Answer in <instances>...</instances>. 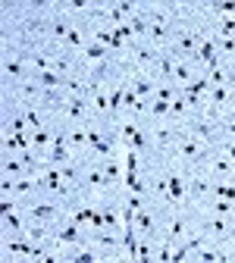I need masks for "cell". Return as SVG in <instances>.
<instances>
[{
  "mask_svg": "<svg viewBox=\"0 0 235 263\" xmlns=\"http://www.w3.org/2000/svg\"><path fill=\"white\" fill-rule=\"evenodd\" d=\"M7 251H10V254H25V257H35V260L47 257V248H44V244H31V241H19V238L7 241Z\"/></svg>",
  "mask_w": 235,
  "mask_h": 263,
  "instance_id": "obj_1",
  "label": "cell"
},
{
  "mask_svg": "<svg viewBox=\"0 0 235 263\" xmlns=\"http://www.w3.org/2000/svg\"><path fill=\"white\" fill-rule=\"evenodd\" d=\"M69 135H57L53 138V147H50V157H47V166H66L69 163Z\"/></svg>",
  "mask_w": 235,
  "mask_h": 263,
  "instance_id": "obj_2",
  "label": "cell"
},
{
  "mask_svg": "<svg viewBox=\"0 0 235 263\" xmlns=\"http://www.w3.org/2000/svg\"><path fill=\"white\" fill-rule=\"evenodd\" d=\"M194 60H197V63H204L207 69L220 66V60H216V38H204L201 47H197V53H194Z\"/></svg>",
  "mask_w": 235,
  "mask_h": 263,
  "instance_id": "obj_3",
  "label": "cell"
},
{
  "mask_svg": "<svg viewBox=\"0 0 235 263\" xmlns=\"http://www.w3.org/2000/svg\"><path fill=\"white\" fill-rule=\"evenodd\" d=\"M28 219H35V222H50V219H57L60 216V210L53 204H35V207H28V213H25Z\"/></svg>",
  "mask_w": 235,
  "mask_h": 263,
  "instance_id": "obj_4",
  "label": "cell"
},
{
  "mask_svg": "<svg viewBox=\"0 0 235 263\" xmlns=\"http://www.w3.org/2000/svg\"><path fill=\"white\" fill-rule=\"evenodd\" d=\"M100 173H104L107 185H113V182H119V179L125 176V169H122V163H113V160H104V163H100Z\"/></svg>",
  "mask_w": 235,
  "mask_h": 263,
  "instance_id": "obj_5",
  "label": "cell"
},
{
  "mask_svg": "<svg viewBox=\"0 0 235 263\" xmlns=\"http://www.w3.org/2000/svg\"><path fill=\"white\" fill-rule=\"evenodd\" d=\"M28 144H31V135H28V132H16V135H7V138H4V147H7V150H28Z\"/></svg>",
  "mask_w": 235,
  "mask_h": 263,
  "instance_id": "obj_6",
  "label": "cell"
},
{
  "mask_svg": "<svg viewBox=\"0 0 235 263\" xmlns=\"http://www.w3.org/2000/svg\"><path fill=\"white\" fill-rule=\"evenodd\" d=\"M166 182H170V201H182L185 198V182L182 179H179V173H176V169H170V176H166Z\"/></svg>",
  "mask_w": 235,
  "mask_h": 263,
  "instance_id": "obj_7",
  "label": "cell"
},
{
  "mask_svg": "<svg viewBox=\"0 0 235 263\" xmlns=\"http://www.w3.org/2000/svg\"><path fill=\"white\" fill-rule=\"evenodd\" d=\"M85 94H69V104H66V116L69 119H85Z\"/></svg>",
  "mask_w": 235,
  "mask_h": 263,
  "instance_id": "obj_8",
  "label": "cell"
},
{
  "mask_svg": "<svg viewBox=\"0 0 235 263\" xmlns=\"http://www.w3.org/2000/svg\"><path fill=\"white\" fill-rule=\"evenodd\" d=\"M41 104H44L47 110H57V107H63V91H60V88H44V94H41Z\"/></svg>",
  "mask_w": 235,
  "mask_h": 263,
  "instance_id": "obj_9",
  "label": "cell"
},
{
  "mask_svg": "<svg viewBox=\"0 0 235 263\" xmlns=\"http://www.w3.org/2000/svg\"><path fill=\"white\" fill-rule=\"evenodd\" d=\"M135 222H138V229H141V235H144V238H151V235H154V225H157V219H154L148 210H138Z\"/></svg>",
  "mask_w": 235,
  "mask_h": 263,
  "instance_id": "obj_10",
  "label": "cell"
},
{
  "mask_svg": "<svg viewBox=\"0 0 235 263\" xmlns=\"http://www.w3.org/2000/svg\"><path fill=\"white\" fill-rule=\"evenodd\" d=\"M213 173L220 176V179H232V173H235V163L229 160V157H220V160H213Z\"/></svg>",
  "mask_w": 235,
  "mask_h": 263,
  "instance_id": "obj_11",
  "label": "cell"
},
{
  "mask_svg": "<svg viewBox=\"0 0 235 263\" xmlns=\"http://www.w3.org/2000/svg\"><path fill=\"white\" fill-rule=\"evenodd\" d=\"M125 88H129V85H119V88L110 91V116H119L122 101H125Z\"/></svg>",
  "mask_w": 235,
  "mask_h": 263,
  "instance_id": "obj_12",
  "label": "cell"
},
{
  "mask_svg": "<svg viewBox=\"0 0 235 263\" xmlns=\"http://www.w3.org/2000/svg\"><path fill=\"white\" fill-rule=\"evenodd\" d=\"M85 56H88V60H94V63H104L107 60V47L97 44V41H91V44H85Z\"/></svg>",
  "mask_w": 235,
  "mask_h": 263,
  "instance_id": "obj_13",
  "label": "cell"
},
{
  "mask_svg": "<svg viewBox=\"0 0 235 263\" xmlns=\"http://www.w3.org/2000/svg\"><path fill=\"white\" fill-rule=\"evenodd\" d=\"M129 88H132V91L138 94L141 101H144V97H151V94H154V82H151V79H135V82H132Z\"/></svg>",
  "mask_w": 235,
  "mask_h": 263,
  "instance_id": "obj_14",
  "label": "cell"
},
{
  "mask_svg": "<svg viewBox=\"0 0 235 263\" xmlns=\"http://www.w3.org/2000/svg\"><path fill=\"white\" fill-rule=\"evenodd\" d=\"M213 198H216V201H232V204H235V185H232V182L216 185V188H213Z\"/></svg>",
  "mask_w": 235,
  "mask_h": 263,
  "instance_id": "obj_15",
  "label": "cell"
},
{
  "mask_svg": "<svg viewBox=\"0 0 235 263\" xmlns=\"http://www.w3.org/2000/svg\"><path fill=\"white\" fill-rule=\"evenodd\" d=\"M57 241H63V244H76V241H82L79 225H66V229H60V232H57Z\"/></svg>",
  "mask_w": 235,
  "mask_h": 263,
  "instance_id": "obj_16",
  "label": "cell"
},
{
  "mask_svg": "<svg viewBox=\"0 0 235 263\" xmlns=\"http://www.w3.org/2000/svg\"><path fill=\"white\" fill-rule=\"evenodd\" d=\"M157 75H160V79H176V63L166 60V56H163V60H157Z\"/></svg>",
  "mask_w": 235,
  "mask_h": 263,
  "instance_id": "obj_17",
  "label": "cell"
},
{
  "mask_svg": "<svg viewBox=\"0 0 235 263\" xmlns=\"http://www.w3.org/2000/svg\"><path fill=\"white\" fill-rule=\"evenodd\" d=\"M97 210H91V207H79L76 213H72V225H82V222H91Z\"/></svg>",
  "mask_w": 235,
  "mask_h": 263,
  "instance_id": "obj_18",
  "label": "cell"
},
{
  "mask_svg": "<svg viewBox=\"0 0 235 263\" xmlns=\"http://www.w3.org/2000/svg\"><path fill=\"white\" fill-rule=\"evenodd\" d=\"M176 82H179V85H182V88L194 82V79H191V69H188L185 63H176Z\"/></svg>",
  "mask_w": 235,
  "mask_h": 263,
  "instance_id": "obj_19",
  "label": "cell"
},
{
  "mask_svg": "<svg viewBox=\"0 0 235 263\" xmlns=\"http://www.w3.org/2000/svg\"><path fill=\"white\" fill-rule=\"evenodd\" d=\"M213 213L232 216V219H235V204H232V201H213Z\"/></svg>",
  "mask_w": 235,
  "mask_h": 263,
  "instance_id": "obj_20",
  "label": "cell"
},
{
  "mask_svg": "<svg viewBox=\"0 0 235 263\" xmlns=\"http://www.w3.org/2000/svg\"><path fill=\"white\" fill-rule=\"evenodd\" d=\"M182 232H185V219H179V216H176V219L170 222V235H166V241H173V244H176V238H182Z\"/></svg>",
  "mask_w": 235,
  "mask_h": 263,
  "instance_id": "obj_21",
  "label": "cell"
},
{
  "mask_svg": "<svg viewBox=\"0 0 235 263\" xmlns=\"http://www.w3.org/2000/svg\"><path fill=\"white\" fill-rule=\"evenodd\" d=\"M138 135H141V132H138V125H135V122H125V125H122V144H125V147H129Z\"/></svg>",
  "mask_w": 235,
  "mask_h": 263,
  "instance_id": "obj_22",
  "label": "cell"
},
{
  "mask_svg": "<svg viewBox=\"0 0 235 263\" xmlns=\"http://www.w3.org/2000/svg\"><path fill=\"white\" fill-rule=\"evenodd\" d=\"M69 263H100V260H97L94 251H76V254L69 257Z\"/></svg>",
  "mask_w": 235,
  "mask_h": 263,
  "instance_id": "obj_23",
  "label": "cell"
},
{
  "mask_svg": "<svg viewBox=\"0 0 235 263\" xmlns=\"http://www.w3.org/2000/svg\"><path fill=\"white\" fill-rule=\"evenodd\" d=\"M69 144H72V147H85V144H88V128L69 132Z\"/></svg>",
  "mask_w": 235,
  "mask_h": 263,
  "instance_id": "obj_24",
  "label": "cell"
},
{
  "mask_svg": "<svg viewBox=\"0 0 235 263\" xmlns=\"http://www.w3.org/2000/svg\"><path fill=\"white\" fill-rule=\"evenodd\" d=\"M25 125H28L25 113H22V116H13V119H10V125H7V135H16V132H25Z\"/></svg>",
  "mask_w": 235,
  "mask_h": 263,
  "instance_id": "obj_25",
  "label": "cell"
},
{
  "mask_svg": "<svg viewBox=\"0 0 235 263\" xmlns=\"http://www.w3.org/2000/svg\"><path fill=\"white\" fill-rule=\"evenodd\" d=\"M4 173H7V176H19V173H28V169H25L22 160H7V163H4Z\"/></svg>",
  "mask_w": 235,
  "mask_h": 263,
  "instance_id": "obj_26",
  "label": "cell"
},
{
  "mask_svg": "<svg viewBox=\"0 0 235 263\" xmlns=\"http://www.w3.org/2000/svg\"><path fill=\"white\" fill-rule=\"evenodd\" d=\"M31 144H35V147L50 144V128H38V132H31Z\"/></svg>",
  "mask_w": 235,
  "mask_h": 263,
  "instance_id": "obj_27",
  "label": "cell"
},
{
  "mask_svg": "<svg viewBox=\"0 0 235 263\" xmlns=\"http://www.w3.org/2000/svg\"><path fill=\"white\" fill-rule=\"evenodd\" d=\"M4 225H7L10 232H22V229H25V222L16 216V213H7V216H4Z\"/></svg>",
  "mask_w": 235,
  "mask_h": 263,
  "instance_id": "obj_28",
  "label": "cell"
},
{
  "mask_svg": "<svg viewBox=\"0 0 235 263\" xmlns=\"http://www.w3.org/2000/svg\"><path fill=\"white\" fill-rule=\"evenodd\" d=\"M235 35V16H223L220 22V38H232Z\"/></svg>",
  "mask_w": 235,
  "mask_h": 263,
  "instance_id": "obj_29",
  "label": "cell"
},
{
  "mask_svg": "<svg viewBox=\"0 0 235 263\" xmlns=\"http://www.w3.org/2000/svg\"><path fill=\"white\" fill-rule=\"evenodd\" d=\"M122 169H125V173H138V154H135V150H125Z\"/></svg>",
  "mask_w": 235,
  "mask_h": 263,
  "instance_id": "obj_30",
  "label": "cell"
},
{
  "mask_svg": "<svg viewBox=\"0 0 235 263\" xmlns=\"http://www.w3.org/2000/svg\"><path fill=\"white\" fill-rule=\"evenodd\" d=\"M185 107H188L185 104V94H179V97L170 104V113H173V116H185Z\"/></svg>",
  "mask_w": 235,
  "mask_h": 263,
  "instance_id": "obj_31",
  "label": "cell"
},
{
  "mask_svg": "<svg viewBox=\"0 0 235 263\" xmlns=\"http://www.w3.org/2000/svg\"><path fill=\"white\" fill-rule=\"evenodd\" d=\"M4 69H7V75H13V79H16V75H22V72H25L22 60H7V63H4Z\"/></svg>",
  "mask_w": 235,
  "mask_h": 263,
  "instance_id": "obj_32",
  "label": "cell"
},
{
  "mask_svg": "<svg viewBox=\"0 0 235 263\" xmlns=\"http://www.w3.org/2000/svg\"><path fill=\"white\" fill-rule=\"evenodd\" d=\"M216 47L232 56V53H235V38H220V35H216Z\"/></svg>",
  "mask_w": 235,
  "mask_h": 263,
  "instance_id": "obj_33",
  "label": "cell"
},
{
  "mask_svg": "<svg viewBox=\"0 0 235 263\" xmlns=\"http://www.w3.org/2000/svg\"><path fill=\"white\" fill-rule=\"evenodd\" d=\"M50 31H53V38H66V35H69V25L63 22V19H53V25H50Z\"/></svg>",
  "mask_w": 235,
  "mask_h": 263,
  "instance_id": "obj_34",
  "label": "cell"
},
{
  "mask_svg": "<svg viewBox=\"0 0 235 263\" xmlns=\"http://www.w3.org/2000/svg\"><path fill=\"white\" fill-rule=\"evenodd\" d=\"M100 213H104V225H110V229H116L119 219H122V216H116V210H110V207H107V210H100Z\"/></svg>",
  "mask_w": 235,
  "mask_h": 263,
  "instance_id": "obj_35",
  "label": "cell"
},
{
  "mask_svg": "<svg viewBox=\"0 0 235 263\" xmlns=\"http://www.w3.org/2000/svg\"><path fill=\"white\" fill-rule=\"evenodd\" d=\"M97 241L104 244V248H116V244H122V241H119L116 235H110V232H100V235H97Z\"/></svg>",
  "mask_w": 235,
  "mask_h": 263,
  "instance_id": "obj_36",
  "label": "cell"
},
{
  "mask_svg": "<svg viewBox=\"0 0 235 263\" xmlns=\"http://www.w3.org/2000/svg\"><path fill=\"white\" fill-rule=\"evenodd\" d=\"M166 113H170V104H166V101H154L151 116H166Z\"/></svg>",
  "mask_w": 235,
  "mask_h": 263,
  "instance_id": "obj_37",
  "label": "cell"
},
{
  "mask_svg": "<svg viewBox=\"0 0 235 263\" xmlns=\"http://www.w3.org/2000/svg\"><path fill=\"white\" fill-rule=\"evenodd\" d=\"M25 232H28V238H35V241H44V238H47V232L41 229V225H25Z\"/></svg>",
  "mask_w": 235,
  "mask_h": 263,
  "instance_id": "obj_38",
  "label": "cell"
},
{
  "mask_svg": "<svg viewBox=\"0 0 235 263\" xmlns=\"http://www.w3.org/2000/svg\"><path fill=\"white\" fill-rule=\"evenodd\" d=\"M66 44H69V47H82L85 41H82V35H79L76 28H69V35H66Z\"/></svg>",
  "mask_w": 235,
  "mask_h": 263,
  "instance_id": "obj_39",
  "label": "cell"
},
{
  "mask_svg": "<svg viewBox=\"0 0 235 263\" xmlns=\"http://www.w3.org/2000/svg\"><path fill=\"white\" fill-rule=\"evenodd\" d=\"M213 10H216V13H226V16H235V0H226V4H216Z\"/></svg>",
  "mask_w": 235,
  "mask_h": 263,
  "instance_id": "obj_40",
  "label": "cell"
},
{
  "mask_svg": "<svg viewBox=\"0 0 235 263\" xmlns=\"http://www.w3.org/2000/svg\"><path fill=\"white\" fill-rule=\"evenodd\" d=\"M25 119H28V125H31L35 132H38V128H44V125H41V116H38L35 110H28V113H25Z\"/></svg>",
  "mask_w": 235,
  "mask_h": 263,
  "instance_id": "obj_41",
  "label": "cell"
},
{
  "mask_svg": "<svg viewBox=\"0 0 235 263\" xmlns=\"http://www.w3.org/2000/svg\"><path fill=\"white\" fill-rule=\"evenodd\" d=\"M7 213H16V204H13V198H4V201H0V216H7Z\"/></svg>",
  "mask_w": 235,
  "mask_h": 263,
  "instance_id": "obj_42",
  "label": "cell"
},
{
  "mask_svg": "<svg viewBox=\"0 0 235 263\" xmlns=\"http://www.w3.org/2000/svg\"><path fill=\"white\" fill-rule=\"evenodd\" d=\"M185 257H188V248H185V244H179V248L173 251V260H170V263H182Z\"/></svg>",
  "mask_w": 235,
  "mask_h": 263,
  "instance_id": "obj_43",
  "label": "cell"
},
{
  "mask_svg": "<svg viewBox=\"0 0 235 263\" xmlns=\"http://www.w3.org/2000/svg\"><path fill=\"white\" fill-rule=\"evenodd\" d=\"M60 173H63V179H66V182H76V179H79L76 166H60Z\"/></svg>",
  "mask_w": 235,
  "mask_h": 263,
  "instance_id": "obj_44",
  "label": "cell"
},
{
  "mask_svg": "<svg viewBox=\"0 0 235 263\" xmlns=\"http://www.w3.org/2000/svg\"><path fill=\"white\" fill-rule=\"evenodd\" d=\"M223 157H229V160L235 163V141H229V138L223 141Z\"/></svg>",
  "mask_w": 235,
  "mask_h": 263,
  "instance_id": "obj_45",
  "label": "cell"
},
{
  "mask_svg": "<svg viewBox=\"0 0 235 263\" xmlns=\"http://www.w3.org/2000/svg\"><path fill=\"white\" fill-rule=\"evenodd\" d=\"M191 191H194V194H204V191H210V188H207V182L197 179V182H191Z\"/></svg>",
  "mask_w": 235,
  "mask_h": 263,
  "instance_id": "obj_46",
  "label": "cell"
},
{
  "mask_svg": "<svg viewBox=\"0 0 235 263\" xmlns=\"http://www.w3.org/2000/svg\"><path fill=\"white\" fill-rule=\"evenodd\" d=\"M125 204H129L132 210L138 213V210H141V194H129V201H125Z\"/></svg>",
  "mask_w": 235,
  "mask_h": 263,
  "instance_id": "obj_47",
  "label": "cell"
},
{
  "mask_svg": "<svg viewBox=\"0 0 235 263\" xmlns=\"http://www.w3.org/2000/svg\"><path fill=\"white\" fill-rule=\"evenodd\" d=\"M91 225H94V229H104V213H94V219H91Z\"/></svg>",
  "mask_w": 235,
  "mask_h": 263,
  "instance_id": "obj_48",
  "label": "cell"
},
{
  "mask_svg": "<svg viewBox=\"0 0 235 263\" xmlns=\"http://www.w3.org/2000/svg\"><path fill=\"white\" fill-rule=\"evenodd\" d=\"M69 7H72V10H85V7H88V0H72Z\"/></svg>",
  "mask_w": 235,
  "mask_h": 263,
  "instance_id": "obj_49",
  "label": "cell"
},
{
  "mask_svg": "<svg viewBox=\"0 0 235 263\" xmlns=\"http://www.w3.org/2000/svg\"><path fill=\"white\" fill-rule=\"evenodd\" d=\"M38 263H60V260H57V257H50V254H47V257H41Z\"/></svg>",
  "mask_w": 235,
  "mask_h": 263,
  "instance_id": "obj_50",
  "label": "cell"
}]
</instances>
